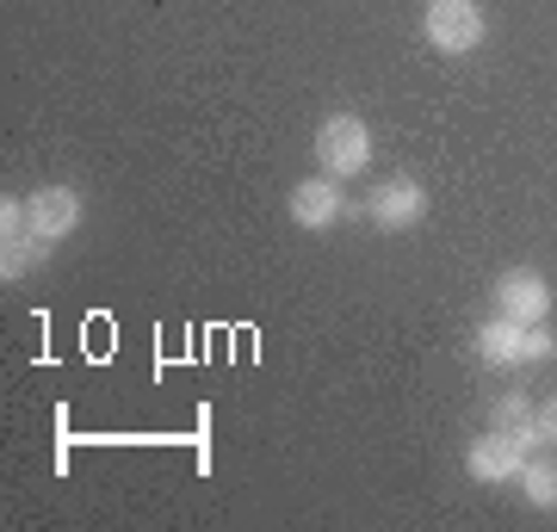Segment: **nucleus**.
I'll use <instances>...</instances> for the list:
<instances>
[{
    "mask_svg": "<svg viewBox=\"0 0 557 532\" xmlns=\"http://www.w3.org/2000/svg\"><path fill=\"white\" fill-rule=\"evenodd\" d=\"M552 354H557V341L545 335V322H533V329H527V341H520V366H545Z\"/></svg>",
    "mask_w": 557,
    "mask_h": 532,
    "instance_id": "11",
    "label": "nucleus"
},
{
    "mask_svg": "<svg viewBox=\"0 0 557 532\" xmlns=\"http://www.w3.org/2000/svg\"><path fill=\"white\" fill-rule=\"evenodd\" d=\"M539 440H545V446H557V396H545V403H539Z\"/></svg>",
    "mask_w": 557,
    "mask_h": 532,
    "instance_id": "12",
    "label": "nucleus"
},
{
    "mask_svg": "<svg viewBox=\"0 0 557 532\" xmlns=\"http://www.w3.org/2000/svg\"><path fill=\"white\" fill-rule=\"evenodd\" d=\"M25 211H32V236L38 242H69L81 230V193L69 186H44V193L25 198Z\"/></svg>",
    "mask_w": 557,
    "mask_h": 532,
    "instance_id": "5",
    "label": "nucleus"
},
{
    "mask_svg": "<svg viewBox=\"0 0 557 532\" xmlns=\"http://www.w3.org/2000/svg\"><path fill=\"white\" fill-rule=\"evenodd\" d=\"M515 483H520V495H527L533 508H557V458H527Z\"/></svg>",
    "mask_w": 557,
    "mask_h": 532,
    "instance_id": "9",
    "label": "nucleus"
},
{
    "mask_svg": "<svg viewBox=\"0 0 557 532\" xmlns=\"http://www.w3.org/2000/svg\"><path fill=\"white\" fill-rule=\"evenodd\" d=\"M341 180L335 174H322V180H298L292 186V223L298 230H329V223L341 218Z\"/></svg>",
    "mask_w": 557,
    "mask_h": 532,
    "instance_id": "7",
    "label": "nucleus"
},
{
    "mask_svg": "<svg viewBox=\"0 0 557 532\" xmlns=\"http://www.w3.org/2000/svg\"><path fill=\"white\" fill-rule=\"evenodd\" d=\"M496 304H502V316H515L520 329H533V322H545L552 316V285H545V273L539 267H515V273H502L496 279Z\"/></svg>",
    "mask_w": 557,
    "mask_h": 532,
    "instance_id": "3",
    "label": "nucleus"
},
{
    "mask_svg": "<svg viewBox=\"0 0 557 532\" xmlns=\"http://www.w3.org/2000/svg\"><path fill=\"white\" fill-rule=\"evenodd\" d=\"M317 161H322V174H359L366 161H372V131H366V119H354V112H335V119H322L317 131Z\"/></svg>",
    "mask_w": 557,
    "mask_h": 532,
    "instance_id": "1",
    "label": "nucleus"
},
{
    "mask_svg": "<svg viewBox=\"0 0 557 532\" xmlns=\"http://www.w3.org/2000/svg\"><path fill=\"white\" fill-rule=\"evenodd\" d=\"M421 211H428V193L416 180H384L379 193L366 198V218L379 230H409V223H421Z\"/></svg>",
    "mask_w": 557,
    "mask_h": 532,
    "instance_id": "6",
    "label": "nucleus"
},
{
    "mask_svg": "<svg viewBox=\"0 0 557 532\" xmlns=\"http://www.w3.org/2000/svg\"><path fill=\"white\" fill-rule=\"evenodd\" d=\"M38 255H44V242H38V236L7 242V255H0V279H7V285H13V279H25L32 267H38Z\"/></svg>",
    "mask_w": 557,
    "mask_h": 532,
    "instance_id": "10",
    "label": "nucleus"
},
{
    "mask_svg": "<svg viewBox=\"0 0 557 532\" xmlns=\"http://www.w3.org/2000/svg\"><path fill=\"white\" fill-rule=\"evenodd\" d=\"M421 38L446 50V57H465L483 44V7L478 0H428V20H421Z\"/></svg>",
    "mask_w": 557,
    "mask_h": 532,
    "instance_id": "2",
    "label": "nucleus"
},
{
    "mask_svg": "<svg viewBox=\"0 0 557 532\" xmlns=\"http://www.w3.org/2000/svg\"><path fill=\"white\" fill-rule=\"evenodd\" d=\"M520 341H527V329L515 316H496V322L478 329V359L483 366H520Z\"/></svg>",
    "mask_w": 557,
    "mask_h": 532,
    "instance_id": "8",
    "label": "nucleus"
},
{
    "mask_svg": "<svg viewBox=\"0 0 557 532\" xmlns=\"http://www.w3.org/2000/svg\"><path fill=\"white\" fill-rule=\"evenodd\" d=\"M533 458V446H520L515 434H502V428H490V434L465 453V471L478 477V483H508V477H520V465Z\"/></svg>",
    "mask_w": 557,
    "mask_h": 532,
    "instance_id": "4",
    "label": "nucleus"
}]
</instances>
